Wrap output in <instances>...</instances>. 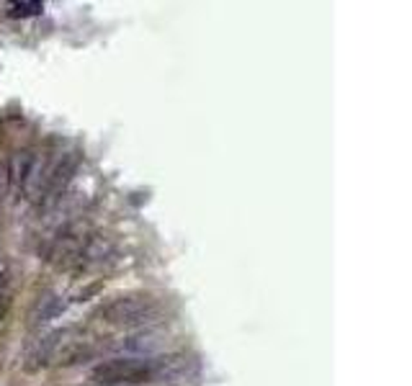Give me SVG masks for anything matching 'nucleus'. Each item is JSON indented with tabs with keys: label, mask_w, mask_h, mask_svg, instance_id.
I'll return each mask as SVG.
<instances>
[{
	"label": "nucleus",
	"mask_w": 412,
	"mask_h": 386,
	"mask_svg": "<svg viewBox=\"0 0 412 386\" xmlns=\"http://www.w3.org/2000/svg\"><path fill=\"white\" fill-rule=\"evenodd\" d=\"M157 301L149 294H127V296H116L106 306L98 309V317L111 325H139L149 312H155Z\"/></svg>",
	"instance_id": "f03ea898"
},
{
	"label": "nucleus",
	"mask_w": 412,
	"mask_h": 386,
	"mask_svg": "<svg viewBox=\"0 0 412 386\" xmlns=\"http://www.w3.org/2000/svg\"><path fill=\"white\" fill-rule=\"evenodd\" d=\"M90 355H93V348H85L83 343H75L68 350L60 353V363L62 366H75V363H85Z\"/></svg>",
	"instance_id": "7ed1b4c3"
},
{
	"label": "nucleus",
	"mask_w": 412,
	"mask_h": 386,
	"mask_svg": "<svg viewBox=\"0 0 412 386\" xmlns=\"http://www.w3.org/2000/svg\"><path fill=\"white\" fill-rule=\"evenodd\" d=\"M155 363L137 358H114L95 366L90 379L98 386H139L155 381Z\"/></svg>",
	"instance_id": "f257e3e1"
}]
</instances>
